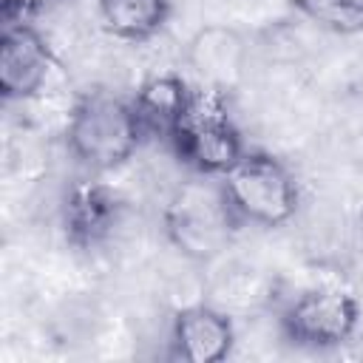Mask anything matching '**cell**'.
Wrapping results in <instances>:
<instances>
[{"label":"cell","instance_id":"obj_7","mask_svg":"<svg viewBox=\"0 0 363 363\" xmlns=\"http://www.w3.org/2000/svg\"><path fill=\"white\" fill-rule=\"evenodd\" d=\"M182 62L196 77V91L224 96L250 79L252 54L250 43L235 28L204 26L184 43Z\"/></svg>","mask_w":363,"mask_h":363},{"label":"cell","instance_id":"obj_1","mask_svg":"<svg viewBox=\"0 0 363 363\" xmlns=\"http://www.w3.org/2000/svg\"><path fill=\"white\" fill-rule=\"evenodd\" d=\"M62 139L74 164L91 176L128 167L145 145L130 96L111 88H91L77 96Z\"/></svg>","mask_w":363,"mask_h":363},{"label":"cell","instance_id":"obj_8","mask_svg":"<svg viewBox=\"0 0 363 363\" xmlns=\"http://www.w3.org/2000/svg\"><path fill=\"white\" fill-rule=\"evenodd\" d=\"M167 352L187 363H218L233 354L238 326L230 312L210 301H193L173 312L167 320Z\"/></svg>","mask_w":363,"mask_h":363},{"label":"cell","instance_id":"obj_5","mask_svg":"<svg viewBox=\"0 0 363 363\" xmlns=\"http://www.w3.org/2000/svg\"><path fill=\"white\" fill-rule=\"evenodd\" d=\"M170 145L187 170L204 176L227 173L250 150L224 96L207 91H196L193 108Z\"/></svg>","mask_w":363,"mask_h":363},{"label":"cell","instance_id":"obj_11","mask_svg":"<svg viewBox=\"0 0 363 363\" xmlns=\"http://www.w3.org/2000/svg\"><path fill=\"white\" fill-rule=\"evenodd\" d=\"M312 14L318 23H363V0H320V6H312Z\"/></svg>","mask_w":363,"mask_h":363},{"label":"cell","instance_id":"obj_2","mask_svg":"<svg viewBox=\"0 0 363 363\" xmlns=\"http://www.w3.org/2000/svg\"><path fill=\"white\" fill-rule=\"evenodd\" d=\"M235 227L241 224L224 199L218 176L190 173L162 207L164 241L196 264H213L221 258L230 250Z\"/></svg>","mask_w":363,"mask_h":363},{"label":"cell","instance_id":"obj_10","mask_svg":"<svg viewBox=\"0 0 363 363\" xmlns=\"http://www.w3.org/2000/svg\"><path fill=\"white\" fill-rule=\"evenodd\" d=\"M170 17V0H96V20L105 37L142 45L162 34Z\"/></svg>","mask_w":363,"mask_h":363},{"label":"cell","instance_id":"obj_4","mask_svg":"<svg viewBox=\"0 0 363 363\" xmlns=\"http://www.w3.org/2000/svg\"><path fill=\"white\" fill-rule=\"evenodd\" d=\"M281 337L301 346V349H337L357 337L360 329V303L352 292L318 284L301 289L289 298L278 312Z\"/></svg>","mask_w":363,"mask_h":363},{"label":"cell","instance_id":"obj_3","mask_svg":"<svg viewBox=\"0 0 363 363\" xmlns=\"http://www.w3.org/2000/svg\"><path fill=\"white\" fill-rule=\"evenodd\" d=\"M218 182L235 221L247 227H286L303 204L295 170L267 150H247Z\"/></svg>","mask_w":363,"mask_h":363},{"label":"cell","instance_id":"obj_9","mask_svg":"<svg viewBox=\"0 0 363 363\" xmlns=\"http://www.w3.org/2000/svg\"><path fill=\"white\" fill-rule=\"evenodd\" d=\"M193 99H196V88L179 71L170 68L147 74L130 94L142 133L150 142H173L184 116L193 108Z\"/></svg>","mask_w":363,"mask_h":363},{"label":"cell","instance_id":"obj_6","mask_svg":"<svg viewBox=\"0 0 363 363\" xmlns=\"http://www.w3.org/2000/svg\"><path fill=\"white\" fill-rule=\"evenodd\" d=\"M60 65L54 48L40 28L26 20H9L0 37V91L11 105L28 102L51 88V74Z\"/></svg>","mask_w":363,"mask_h":363}]
</instances>
